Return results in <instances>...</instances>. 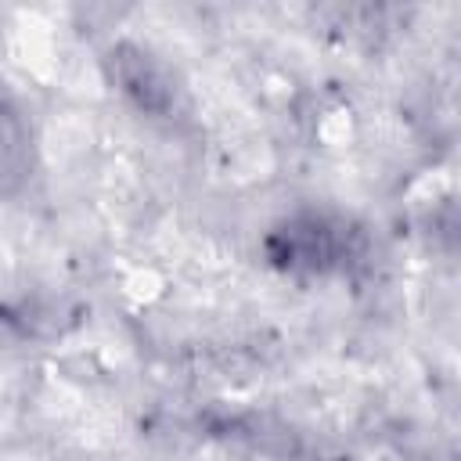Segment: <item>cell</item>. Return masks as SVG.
I'll list each match as a JSON object with an SVG mask.
<instances>
[{
  "label": "cell",
  "mask_w": 461,
  "mask_h": 461,
  "mask_svg": "<svg viewBox=\"0 0 461 461\" xmlns=\"http://www.w3.org/2000/svg\"><path fill=\"white\" fill-rule=\"evenodd\" d=\"M353 256V230L342 220L303 212L270 234V259L295 274H328Z\"/></svg>",
  "instance_id": "obj_1"
},
{
  "label": "cell",
  "mask_w": 461,
  "mask_h": 461,
  "mask_svg": "<svg viewBox=\"0 0 461 461\" xmlns=\"http://www.w3.org/2000/svg\"><path fill=\"white\" fill-rule=\"evenodd\" d=\"M112 79L133 108H140L155 119H173L180 112V86H176L173 72L155 54H148L133 43H119L112 50Z\"/></svg>",
  "instance_id": "obj_2"
},
{
  "label": "cell",
  "mask_w": 461,
  "mask_h": 461,
  "mask_svg": "<svg viewBox=\"0 0 461 461\" xmlns=\"http://www.w3.org/2000/svg\"><path fill=\"white\" fill-rule=\"evenodd\" d=\"M29 176V130L22 112L0 94V194H11Z\"/></svg>",
  "instance_id": "obj_3"
}]
</instances>
